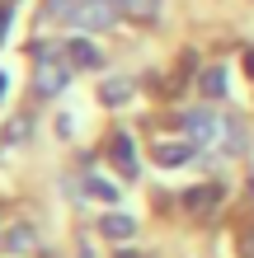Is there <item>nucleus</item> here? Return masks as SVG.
I'll return each instance as SVG.
<instances>
[{
	"instance_id": "nucleus-17",
	"label": "nucleus",
	"mask_w": 254,
	"mask_h": 258,
	"mask_svg": "<svg viewBox=\"0 0 254 258\" xmlns=\"http://www.w3.org/2000/svg\"><path fill=\"white\" fill-rule=\"evenodd\" d=\"M118 258H137V253H118Z\"/></svg>"
},
{
	"instance_id": "nucleus-8",
	"label": "nucleus",
	"mask_w": 254,
	"mask_h": 258,
	"mask_svg": "<svg viewBox=\"0 0 254 258\" xmlns=\"http://www.w3.org/2000/svg\"><path fill=\"white\" fill-rule=\"evenodd\" d=\"M132 89H137V85H132L127 75H113V80L104 85V103H109V108H123V103L132 99Z\"/></svg>"
},
{
	"instance_id": "nucleus-14",
	"label": "nucleus",
	"mask_w": 254,
	"mask_h": 258,
	"mask_svg": "<svg viewBox=\"0 0 254 258\" xmlns=\"http://www.w3.org/2000/svg\"><path fill=\"white\" fill-rule=\"evenodd\" d=\"M24 136H28V117H14L10 122V141H24Z\"/></svg>"
},
{
	"instance_id": "nucleus-7",
	"label": "nucleus",
	"mask_w": 254,
	"mask_h": 258,
	"mask_svg": "<svg viewBox=\"0 0 254 258\" xmlns=\"http://www.w3.org/2000/svg\"><path fill=\"white\" fill-rule=\"evenodd\" d=\"M198 94L202 99H221V94H226V71H221V66H202L198 71Z\"/></svg>"
},
{
	"instance_id": "nucleus-15",
	"label": "nucleus",
	"mask_w": 254,
	"mask_h": 258,
	"mask_svg": "<svg viewBox=\"0 0 254 258\" xmlns=\"http://www.w3.org/2000/svg\"><path fill=\"white\" fill-rule=\"evenodd\" d=\"M5 28H10V10L0 5V38H5Z\"/></svg>"
},
{
	"instance_id": "nucleus-5",
	"label": "nucleus",
	"mask_w": 254,
	"mask_h": 258,
	"mask_svg": "<svg viewBox=\"0 0 254 258\" xmlns=\"http://www.w3.org/2000/svg\"><path fill=\"white\" fill-rule=\"evenodd\" d=\"M193 155V141H156V164L160 169H174Z\"/></svg>"
},
{
	"instance_id": "nucleus-2",
	"label": "nucleus",
	"mask_w": 254,
	"mask_h": 258,
	"mask_svg": "<svg viewBox=\"0 0 254 258\" xmlns=\"http://www.w3.org/2000/svg\"><path fill=\"white\" fill-rule=\"evenodd\" d=\"M184 132H188V141L193 146H226V132H231V122L221 117L217 108H193V113H184Z\"/></svg>"
},
{
	"instance_id": "nucleus-16",
	"label": "nucleus",
	"mask_w": 254,
	"mask_h": 258,
	"mask_svg": "<svg viewBox=\"0 0 254 258\" xmlns=\"http://www.w3.org/2000/svg\"><path fill=\"white\" fill-rule=\"evenodd\" d=\"M0 94H5V75H0Z\"/></svg>"
},
{
	"instance_id": "nucleus-1",
	"label": "nucleus",
	"mask_w": 254,
	"mask_h": 258,
	"mask_svg": "<svg viewBox=\"0 0 254 258\" xmlns=\"http://www.w3.org/2000/svg\"><path fill=\"white\" fill-rule=\"evenodd\" d=\"M71 71H76V66H71V56L62 47H57V52H42L38 61H33V94L38 99H57L71 85Z\"/></svg>"
},
{
	"instance_id": "nucleus-12",
	"label": "nucleus",
	"mask_w": 254,
	"mask_h": 258,
	"mask_svg": "<svg viewBox=\"0 0 254 258\" xmlns=\"http://www.w3.org/2000/svg\"><path fill=\"white\" fill-rule=\"evenodd\" d=\"M10 249L28 253V249H33V230H28V225H14V230H10Z\"/></svg>"
},
{
	"instance_id": "nucleus-13",
	"label": "nucleus",
	"mask_w": 254,
	"mask_h": 258,
	"mask_svg": "<svg viewBox=\"0 0 254 258\" xmlns=\"http://www.w3.org/2000/svg\"><path fill=\"white\" fill-rule=\"evenodd\" d=\"M85 188L94 192V197H104V202H118V188L109 183V178H94V174H89V178H85Z\"/></svg>"
},
{
	"instance_id": "nucleus-11",
	"label": "nucleus",
	"mask_w": 254,
	"mask_h": 258,
	"mask_svg": "<svg viewBox=\"0 0 254 258\" xmlns=\"http://www.w3.org/2000/svg\"><path fill=\"white\" fill-rule=\"evenodd\" d=\"M221 150H231V155H245V150H249V132H245V122H231L226 146H221Z\"/></svg>"
},
{
	"instance_id": "nucleus-3",
	"label": "nucleus",
	"mask_w": 254,
	"mask_h": 258,
	"mask_svg": "<svg viewBox=\"0 0 254 258\" xmlns=\"http://www.w3.org/2000/svg\"><path fill=\"white\" fill-rule=\"evenodd\" d=\"M109 160H113V169L123 174V178H137V174H141V164H137V146H132V136H113V141H109Z\"/></svg>"
},
{
	"instance_id": "nucleus-9",
	"label": "nucleus",
	"mask_w": 254,
	"mask_h": 258,
	"mask_svg": "<svg viewBox=\"0 0 254 258\" xmlns=\"http://www.w3.org/2000/svg\"><path fill=\"white\" fill-rule=\"evenodd\" d=\"M118 10L132 14V19H156V14H160V0H118Z\"/></svg>"
},
{
	"instance_id": "nucleus-4",
	"label": "nucleus",
	"mask_w": 254,
	"mask_h": 258,
	"mask_svg": "<svg viewBox=\"0 0 254 258\" xmlns=\"http://www.w3.org/2000/svg\"><path fill=\"white\" fill-rule=\"evenodd\" d=\"M62 52L71 56V66H76V71H99V66H104V52H99L89 38H71Z\"/></svg>"
},
{
	"instance_id": "nucleus-10",
	"label": "nucleus",
	"mask_w": 254,
	"mask_h": 258,
	"mask_svg": "<svg viewBox=\"0 0 254 258\" xmlns=\"http://www.w3.org/2000/svg\"><path fill=\"white\" fill-rule=\"evenodd\" d=\"M217 197H221V188H193V192H184V202H188V211H212Z\"/></svg>"
},
{
	"instance_id": "nucleus-6",
	"label": "nucleus",
	"mask_w": 254,
	"mask_h": 258,
	"mask_svg": "<svg viewBox=\"0 0 254 258\" xmlns=\"http://www.w3.org/2000/svg\"><path fill=\"white\" fill-rule=\"evenodd\" d=\"M99 235L104 239H132V235H137V221L123 216V211H109V216L99 221Z\"/></svg>"
}]
</instances>
